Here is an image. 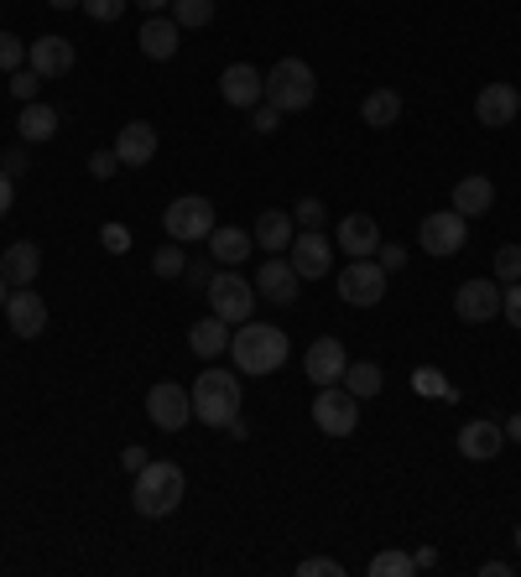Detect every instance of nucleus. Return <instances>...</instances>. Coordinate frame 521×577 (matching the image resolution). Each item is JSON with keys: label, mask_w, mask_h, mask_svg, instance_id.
Returning <instances> with one entry per match:
<instances>
[{"label": "nucleus", "mask_w": 521, "mask_h": 577, "mask_svg": "<svg viewBox=\"0 0 521 577\" xmlns=\"http://www.w3.org/2000/svg\"><path fill=\"white\" fill-rule=\"evenodd\" d=\"M287 354H293V343L272 323H241V333H230V360L241 375H277Z\"/></svg>", "instance_id": "f257e3e1"}, {"label": "nucleus", "mask_w": 521, "mask_h": 577, "mask_svg": "<svg viewBox=\"0 0 521 577\" xmlns=\"http://www.w3.org/2000/svg\"><path fill=\"white\" fill-rule=\"evenodd\" d=\"M188 494V479L178 463H168V458H151L147 469L136 473V515H147V521H162V515H172V510L183 505Z\"/></svg>", "instance_id": "f03ea898"}, {"label": "nucleus", "mask_w": 521, "mask_h": 577, "mask_svg": "<svg viewBox=\"0 0 521 577\" xmlns=\"http://www.w3.org/2000/svg\"><path fill=\"white\" fill-rule=\"evenodd\" d=\"M313 94H318V78L313 68L302 63V57H281L277 68L266 73V105H277L281 115H302V109L313 105Z\"/></svg>", "instance_id": "7ed1b4c3"}, {"label": "nucleus", "mask_w": 521, "mask_h": 577, "mask_svg": "<svg viewBox=\"0 0 521 577\" xmlns=\"http://www.w3.org/2000/svg\"><path fill=\"white\" fill-rule=\"evenodd\" d=\"M188 396H193V416L209 427H230V416H241V380L224 370H204Z\"/></svg>", "instance_id": "20e7f679"}, {"label": "nucleus", "mask_w": 521, "mask_h": 577, "mask_svg": "<svg viewBox=\"0 0 521 577\" xmlns=\"http://www.w3.org/2000/svg\"><path fill=\"white\" fill-rule=\"evenodd\" d=\"M209 307H214V318H224L230 328L251 323V312H256V281H245L241 271H230L224 266L220 276H209Z\"/></svg>", "instance_id": "39448f33"}, {"label": "nucleus", "mask_w": 521, "mask_h": 577, "mask_svg": "<svg viewBox=\"0 0 521 577\" xmlns=\"http://www.w3.org/2000/svg\"><path fill=\"white\" fill-rule=\"evenodd\" d=\"M162 229H168V239H178V245L209 239V235H214V203L199 199V193H188V199H172L168 214H162Z\"/></svg>", "instance_id": "423d86ee"}, {"label": "nucleus", "mask_w": 521, "mask_h": 577, "mask_svg": "<svg viewBox=\"0 0 521 577\" xmlns=\"http://www.w3.org/2000/svg\"><path fill=\"white\" fill-rule=\"evenodd\" d=\"M313 421H318V432L350 437L354 427H360V396H350L344 385H318V396H313Z\"/></svg>", "instance_id": "0eeeda50"}, {"label": "nucleus", "mask_w": 521, "mask_h": 577, "mask_svg": "<svg viewBox=\"0 0 521 577\" xmlns=\"http://www.w3.org/2000/svg\"><path fill=\"white\" fill-rule=\"evenodd\" d=\"M339 297L350 307H375L381 297H386V266L381 260H350L344 271H339Z\"/></svg>", "instance_id": "6e6552de"}, {"label": "nucleus", "mask_w": 521, "mask_h": 577, "mask_svg": "<svg viewBox=\"0 0 521 577\" xmlns=\"http://www.w3.org/2000/svg\"><path fill=\"white\" fill-rule=\"evenodd\" d=\"M147 416L162 432H183L188 421H193V396H188L178 380H162V385L147 391Z\"/></svg>", "instance_id": "1a4fd4ad"}, {"label": "nucleus", "mask_w": 521, "mask_h": 577, "mask_svg": "<svg viewBox=\"0 0 521 577\" xmlns=\"http://www.w3.org/2000/svg\"><path fill=\"white\" fill-rule=\"evenodd\" d=\"M465 235H469V218L459 214V209H438V214L423 218V250L438 255V260H448V255L465 250Z\"/></svg>", "instance_id": "9d476101"}, {"label": "nucleus", "mask_w": 521, "mask_h": 577, "mask_svg": "<svg viewBox=\"0 0 521 577\" xmlns=\"http://www.w3.org/2000/svg\"><path fill=\"white\" fill-rule=\"evenodd\" d=\"M287 250H293V271H298L302 281H318V276L334 271V245H329L323 229H302Z\"/></svg>", "instance_id": "9b49d317"}, {"label": "nucleus", "mask_w": 521, "mask_h": 577, "mask_svg": "<svg viewBox=\"0 0 521 577\" xmlns=\"http://www.w3.org/2000/svg\"><path fill=\"white\" fill-rule=\"evenodd\" d=\"M454 312H459V323L501 318V281H465V287L454 291Z\"/></svg>", "instance_id": "f8f14e48"}, {"label": "nucleus", "mask_w": 521, "mask_h": 577, "mask_svg": "<svg viewBox=\"0 0 521 577\" xmlns=\"http://www.w3.org/2000/svg\"><path fill=\"white\" fill-rule=\"evenodd\" d=\"M517 115H521V94L511 89V84H485V89L475 94V120H480V126L501 130V126H511Z\"/></svg>", "instance_id": "ddd939ff"}, {"label": "nucleus", "mask_w": 521, "mask_h": 577, "mask_svg": "<svg viewBox=\"0 0 521 577\" xmlns=\"http://www.w3.org/2000/svg\"><path fill=\"white\" fill-rule=\"evenodd\" d=\"M220 94L230 109H256L260 94H266V78H260L251 63H230V68L220 73Z\"/></svg>", "instance_id": "4468645a"}, {"label": "nucleus", "mask_w": 521, "mask_h": 577, "mask_svg": "<svg viewBox=\"0 0 521 577\" xmlns=\"http://www.w3.org/2000/svg\"><path fill=\"white\" fill-rule=\"evenodd\" d=\"M6 318H11V333L17 339H42V328H47V302H42L38 291L17 287L6 297Z\"/></svg>", "instance_id": "2eb2a0df"}, {"label": "nucleus", "mask_w": 521, "mask_h": 577, "mask_svg": "<svg viewBox=\"0 0 521 577\" xmlns=\"http://www.w3.org/2000/svg\"><path fill=\"white\" fill-rule=\"evenodd\" d=\"M26 68H38L42 78L74 73V42L68 36H38V42H26Z\"/></svg>", "instance_id": "dca6fc26"}, {"label": "nucleus", "mask_w": 521, "mask_h": 577, "mask_svg": "<svg viewBox=\"0 0 521 577\" xmlns=\"http://www.w3.org/2000/svg\"><path fill=\"white\" fill-rule=\"evenodd\" d=\"M302 370H308V380H313V385H344V370H350V360H344V343H339V339L308 343V360H302Z\"/></svg>", "instance_id": "f3484780"}, {"label": "nucleus", "mask_w": 521, "mask_h": 577, "mask_svg": "<svg viewBox=\"0 0 521 577\" xmlns=\"http://www.w3.org/2000/svg\"><path fill=\"white\" fill-rule=\"evenodd\" d=\"M298 281L302 276L293 271V260H260V271H256V291L266 297V302H277V307H293L298 302Z\"/></svg>", "instance_id": "a211bd4d"}, {"label": "nucleus", "mask_w": 521, "mask_h": 577, "mask_svg": "<svg viewBox=\"0 0 521 577\" xmlns=\"http://www.w3.org/2000/svg\"><path fill=\"white\" fill-rule=\"evenodd\" d=\"M334 245L350 260H365V255L381 250V229H375V218L371 214H350V218H339V229H334Z\"/></svg>", "instance_id": "6ab92c4d"}, {"label": "nucleus", "mask_w": 521, "mask_h": 577, "mask_svg": "<svg viewBox=\"0 0 521 577\" xmlns=\"http://www.w3.org/2000/svg\"><path fill=\"white\" fill-rule=\"evenodd\" d=\"M115 157H120V167H147L151 157H157V126H147V120L120 126V136H115Z\"/></svg>", "instance_id": "aec40b11"}, {"label": "nucleus", "mask_w": 521, "mask_h": 577, "mask_svg": "<svg viewBox=\"0 0 521 577\" xmlns=\"http://www.w3.org/2000/svg\"><path fill=\"white\" fill-rule=\"evenodd\" d=\"M501 448H506L501 421H469L465 432H459V452H465L469 463H490V458H501Z\"/></svg>", "instance_id": "412c9836"}, {"label": "nucleus", "mask_w": 521, "mask_h": 577, "mask_svg": "<svg viewBox=\"0 0 521 577\" xmlns=\"http://www.w3.org/2000/svg\"><path fill=\"white\" fill-rule=\"evenodd\" d=\"M42 271V250L32 245V239H17V245H6V255H0V276L11 281V287H32Z\"/></svg>", "instance_id": "4be33fe9"}, {"label": "nucleus", "mask_w": 521, "mask_h": 577, "mask_svg": "<svg viewBox=\"0 0 521 577\" xmlns=\"http://www.w3.org/2000/svg\"><path fill=\"white\" fill-rule=\"evenodd\" d=\"M188 349L199 354V360H220V354H230V323L224 318H199V323L188 328Z\"/></svg>", "instance_id": "5701e85b"}, {"label": "nucleus", "mask_w": 521, "mask_h": 577, "mask_svg": "<svg viewBox=\"0 0 521 577\" xmlns=\"http://www.w3.org/2000/svg\"><path fill=\"white\" fill-rule=\"evenodd\" d=\"M178 32H183V26L172 17H151L136 42H141V53H147L151 63H168V57H178Z\"/></svg>", "instance_id": "b1692460"}, {"label": "nucleus", "mask_w": 521, "mask_h": 577, "mask_svg": "<svg viewBox=\"0 0 521 577\" xmlns=\"http://www.w3.org/2000/svg\"><path fill=\"white\" fill-rule=\"evenodd\" d=\"M251 250H256V235H251V229L224 224V229H214V235H209V255H214L220 266H230V271H235V266H241Z\"/></svg>", "instance_id": "393cba45"}, {"label": "nucleus", "mask_w": 521, "mask_h": 577, "mask_svg": "<svg viewBox=\"0 0 521 577\" xmlns=\"http://www.w3.org/2000/svg\"><path fill=\"white\" fill-rule=\"evenodd\" d=\"M454 209L465 218H480L496 209V182L490 178H459L454 182Z\"/></svg>", "instance_id": "a878e982"}, {"label": "nucleus", "mask_w": 521, "mask_h": 577, "mask_svg": "<svg viewBox=\"0 0 521 577\" xmlns=\"http://www.w3.org/2000/svg\"><path fill=\"white\" fill-rule=\"evenodd\" d=\"M17 130H21V141H53L57 136V109L53 105H21V115H17Z\"/></svg>", "instance_id": "bb28decb"}, {"label": "nucleus", "mask_w": 521, "mask_h": 577, "mask_svg": "<svg viewBox=\"0 0 521 577\" xmlns=\"http://www.w3.org/2000/svg\"><path fill=\"white\" fill-rule=\"evenodd\" d=\"M360 120H365L371 130L396 126V120H402V94H391V89L365 94V105H360Z\"/></svg>", "instance_id": "cd10ccee"}, {"label": "nucleus", "mask_w": 521, "mask_h": 577, "mask_svg": "<svg viewBox=\"0 0 521 577\" xmlns=\"http://www.w3.org/2000/svg\"><path fill=\"white\" fill-rule=\"evenodd\" d=\"M251 235H256V250H287L293 245V214L272 209V214H260V224Z\"/></svg>", "instance_id": "c85d7f7f"}, {"label": "nucleus", "mask_w": 521, "mask_h": 577, "mask_svg": "<svg viewBox=\"0 0 521 577\" xmlns=\"http://www.w3.org/2000/svg\"><path fill=\"white\" fill-rule=\"evenodd\" d=\"M381 385H386V375H381V364H371V360H360V364H350V370H344V391H350V396H360V400L381 396Z\"/></svg>", "instance_id": "c756f323"}, {"label": "nucleus", "mask_w": 521, "mask_h": 577, "mask_svg": "<svg viewBox=\"0 0 521 577\" xmlns=\"http://www.w3.org/2000/svg\"><path fill=\"white\" fill-rule=\"evenodd\" d=\"M172 21L183 26V32H199L214 21V0H172Z\"/></svg>", "instance_id": "7c9ffc66"}, {"label": "nucleus", "mask_w": 521, "mask_h": 577, "mask_svg": "<svg viewBox=\"0 0 521 577\" xmlns=\"http://www.w3.org/2000/svg\"><path fill=\"white\" fill-rule=\"evenodd\" d=\"M151 271L162 276V281H178V276L188 271V255L178 250V239H172V245H162V250L151 255Z\"/></svg>", "instance_id": "2f4dec72"}, {"label": "nucleus", "mask_w": 521, "mask_h": 577, "mask_svg": "<svg viewBox=\"0 0 521 577\" xmlns=\"http://www.w3.org/2000/svg\"><path fill=\"white\" fill-rule=\"evenodd\" d=\"M412 573H417V562L407 552H381V557H371V577H412Z\"/></svg>", "instance_id": "473e14b6"}, {"label": "nucleus", "mask_w": 521, "mask_h": 577, "mask_svg": "<svg viewBox=\"0 0 521 577\" xmlns=\"http://www.w3.org/2000/svg\"><path fill=\"white\" fill-rule=\"evenodd\" d=\"M496 281H501V287L521 281V245H501V250H496Z\"/></svg>", "instance_id": "72a5a7b5"}, {"label": "nucleus", "mask_w": 521, "mask_h": 577, "mask_svg": "<svg viewBox=\"0 0 521 577\" xmlns=\"http://www.w3.org/2000/svg\"><path fill=\"white\" fill-rule=\"evenodd\" d=\"M26 63V42L17 32H0V73H17Z\"/></svg>", "instance_id": "f704fd0d"}, {"label": "nucleus", "mask_w": 521, "mask_h": 577, "mask_svg": "<svg viewBox=\"0 0 521 577\" xmlns=\"http://www.w3.org/2000/svg\"><path fill=\"white\" fill-rule=\"evenodd\" d=\"M38 89H42V73L38 68H17V73H11V94H17L21 105H32Z\"/></svg>", "instance_id": "c9c22d12"}, {"label": "nucleus", "mask_w": 521, "mask_h": 577, "mask_svg": "<svg viewBox=\"0 0 521 577\" xmlns=\"http://www.w3.org/2000/svg\"><path fill=\"white\" fill-rule=\"evenodd\" d=\"M130 0H84V11H89V21H120L126 17Z\"/></svg>", "instance_id": "e433bc0d"}, {"label": "nucleus", "mask_w": 521, "mask_h": 577, "mask_svg": "<svg viewBox=\"0 0 521 577\" xmlns=\"http://www.w3.org/2000/svg\"><path fill=\"white\" fill-rule=\"evenodd\" d=\"M99 245H105L110 255H126L130 250V229L126 224H105V229H99Z\"/></svg>", "instance_id": "4c0bfd02"}, {"label": "nucleus", "mask_w": 521, "mask_h": 577, "mask_svg": "<svg viewBox=\"0 0 521 577\" xmlns=\"http://www.w3.org/2000/svg\"><path fill=\"white\" fill-rule=\"evenodd\" d=\"M501 318H506L511 328H521V281L501 287Z\"/></svg>", "instance_id": "58836bf2"}, {"label": "nucleus", "mask_w": 521, "mask_h": 577, "mask_svg": "<svg viewBox=\"0 0 521 577\" xmlns=\"http://www.w3.org/2000/svg\"><path fill=\"white\" fill-rule=\"evenodd\" d=\"M89 172H94L99 182L120 172V157H115V146H110V151H94V157H89Z\"/></svg>", "instance_id": "ea45409f"}, {"label": "nucleus", "mask_w": 521, "mask_h": 577, "mask_svg": "<svg viewBox=\"0 0 521 577\" xmlns=\"http://www.w3.org/2000/svg\"><path fill=\"white\" fill-rule=\"evenodd\" d=\"M298 573H302V577H339V573H344V567H339L334 557H308V562H302V567H298Z\"/></svg>", "instance_id": "a19ab883"}, {"label": "nucleus", "mask_w": 521, "mask_h": 577, "mask_svg": "<svg viewBox=\"0 0 521 577\" xmlns=\"http://www.w3.org/2000/svg\"><path fill=\"white\" fill-rule=\"evenodd\" d=\"M251 126H256L260 136H272V130L281 126V109H277V105H266V99H260V105H256V120H251Z\"/></svg>", "instance_id": "79ce46f5"}, {"label": "nucleus", "mask_w": 521, "mask_h": 577, "mask_svg": "<svg viewBox=\"0 0 521 577\" xmlns=\"http://www.w3.org/2000/svg\"><path fill=\"white\" fill-rule=\"evenodd\" d=\"M417 391H428V396H444V400H454V391H448L444 380H438V370H417Z\"/></svg>", "instance_id": "37998d69"}, {"label": "nucleus", "mask_w": 521, "mask_h": 577, "mask_svg": "<svg viewBox=\"0 0 521 577\" xmlns=\"http://www.w3.org/2000/svg\"><path fill=\"white\" fill-rule=\"evenodd\" d=\"M298 224H302V229H318V224H323V203H318V199H302V203H298Z\"/></svg>", "instance_id": "c03bdc74"}, {"label": "nucleus", "mask_w": 521, "mask_h": 577, "mask_svg": "<svg viewBox=\"0 0 521 577\" xmlns=\"http://www.w3.org/2000/svg\"><path fill=\"white\" fill-rule=\"evenodd\" d=\"M147 463H151V452H147V448H126V452H120V469H126V473H141Z\"/></svg>", "instance_id": "a18cd8bd"}, {"label": "nucleus", "mask_w": 521, "mask_h": 577, "mask_svg": "<svg viewBox=\"0 0 521 577\" xmlns=\"http://www.w3.org/2000/svg\"><path fill=\"white\" fill-rule=\"evenodd\" d=\"M26 151H6V157H0V172H6V178H21V172H26Z\"/></svg>", "instance_id": "49530a36"}, {"label": "nucleus", "mask_w": 521, "mask_h": 577, "mask_svg": "<svg viewBox=\"0 0 521 577\" xmlns=\"http://www.w3.org/2000/svg\"><path fill=\"white\" fill-rule=\"evenodd\" d=\"M375 255H381L386 271H402V266H407V245H386V250H375Z\"/></svg>", "instance_id": "de8ad7c7"}, {"label": "nucleus", "mask_w": 521, "mask_h": 577, "mask_svg": "<svg viewBox=\"0 0 521 577\" xmlns=\"http://www.w3.org/2000/svg\"><path fill=\"white\" fill-rule=\"evenodd\" d=\"M412 562H417V573H428V567H438V552L423 546V552H412Z\"/></svg>", "instance_id": "09e8293b"}, {"label": "nucleus", "mask_w": 521, "mask_h": 577, "mask_svg": "<svg viewBox=\"0 0 521 577\" xmlns=\"http://www.w3.org/2000/svg\"><path fill=\"white\" fill-rule=\"evenodd\" d=\"M11 182H17V178H6V172H0V214H6L11 199H17V188H11Z\"/></svg>", "instance_id": "8fccbe9b"}, {"label": "nucleus", "mask_w": 521, "mask_h": 577, "mask_svg": "<svg viewBox=\"0 0 521 577\" xmlns=\"http://www.w3.org/2000/svg\"><path fill=\"white\" fill-rule=\"evenodd\" d=\"M136 6H141V11H147V17H162V11H168L172 0H136Z\"/></svg>", "instance_id": "3c124183"}, {"label": "nucleus", "mask_w": 521, "mask_h": 577, "mask_svg": "<svg viewBox=\"0 0 521 577\" xmlns=\"http://www.w3.org/2000/svg\"><path fill=\"white\" fill-rule=\"evenodd\" d=\"M506 573H511L506 562H485V567H480V577H506Z\"/></svg>", "instance_id": "603ef678"}, {"label": "nucleus", "mask_w": 521, "mask_h": 577, "mask_svg": "<svg viewBox=\"0 0 521 577\" xmlns=\"http://www.w3.org/2000/svg\"><path fill=\"white\" fill-rule=\"evenodd\" d=\"M506 437H511V442H521V412L511 416V421H506Z\"/></svg>", "instance_id": "864d4df0"}, {"label": "nucleus", "mask_w": 521, "mask_h": 577, "mask_svg": "<svg viewBox=\"0 0 521 577\" xmlns=\"http://www.w3.org/2000/svg\"><path fill=\"white\" fill-rule=\"evenodd\" d=\"M53 11H74V6H84V0H47Z\"/></svg>", "instance_id": "5fc2aeb1"}, {"label": "nucleus", "mask_w": 521, "mask_h": 577, "mask_svg": "<svg viewBox=\"0 0 521 577\" xmlns=\"http://www.w3.org/2000/svg\"><path fill=\"white\" fill-rule=\"evenodd\" d=\"M6 297H11V281H6V276H0V307H6Z\"/></svg>", "instance_id": "6e6d98bb"}, {"label": "nucleus", "mask_w": 521, "mask_h": 577, "mask_svg": "<svg viewBox=\"0 0 521 577\" xmlns=\"http://www.w3.org/2000/svg\"><path fill=\"white\" fill-rule=\"evenodd\" d=\"M517 552H521V525H517Z\"/></svg>", "instance_id": "4d7b16f0"}]
</instances>
